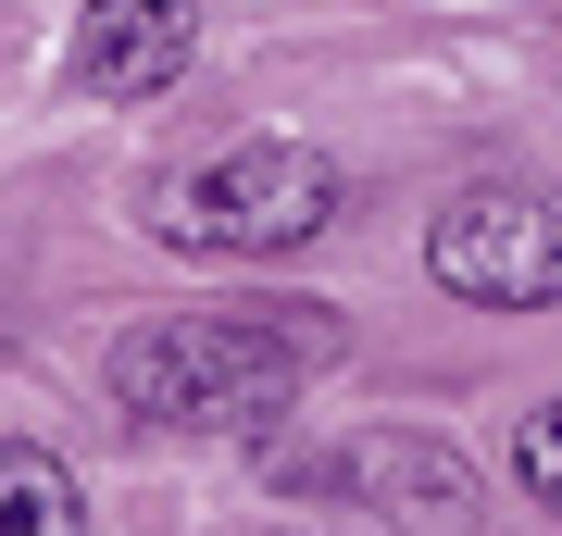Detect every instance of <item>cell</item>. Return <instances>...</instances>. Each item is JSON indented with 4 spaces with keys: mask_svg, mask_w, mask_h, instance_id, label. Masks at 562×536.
I'll use <instances>...</instances> for the list:
<instances>
[{
    "mask_svg": "<svg viewBox=\"0 0 562 536\" xmlns=\"http://www.w3.org/2000/svg\"><path fill=\"white\" fill-rule=\"evenodd\" d=\"M201 62V0H76V76L101 100H162Z\"/></svg>",
    "mask_w": 562,
    "mask_h": 536,
    "instance_id": "obj_5",
    "label": "cell"
},
{
    "mask_svg": "<svg viewBox=\"0 0 562 536\" xmlns=\"http://www.w3.org/2000/svg\"><path fill=\"white\" fill-rule=\"evenodd\" d=\"M350 324L325 299H225V312H150L113 338V399L162 437H250L301 399Z\"/></svg>",
    "mask_w": 562,
    "mask_h": 536,
    "instance_id": "obj_1",
    "label": "cell"
},
{
    "mask_svg": "<svg viewBox=\"0 0 562 536\" xmlns=\"http://www.w3.org/2000/svg\"><path fill=\"white\" fill-rule=\"evenodd\" d=\"M513 487L538 499V512L562 524V399H538V412L513 424Z\"/></svg>",
    "mask_w": 562,
    "mask_h": 536,
    "instance_id": "obj_7",
    "label": "cell"
},
{
    "mask_svg": "<svg viewBox=\"0 0 562 536\" xmlns=\"http://www.w3.org/2000/svg\"><path fill=\"white\" fill-rule=\"evenodd\" d=\"M0 536H88V499L38 437H0Z\"/></svg>",
    "mask_w": 562,
    "mask_h": 536,
    "instance_id": "obj_6",
    "label": "cell"
},
{
    "mask_svg": "<svg viewBox=\"0 0 562 536\" xmlns=\"http://www.w3.org/2000/svg\"><path fill=\"white\" fill-rule=\"evenodd\" d=\"M425 275L475 312H550L562 299V187L513 175V187H462L425 225Z\"/></svg>",
    "mask_w": 562,
    "mask_h": 536,
    "instance_id": "obj_3",
    "label": "cell"
},
{
    "mask_svg": "<svg viewBox=\"0 0 562 536\" xmlns=\"http://www.w3.org/2000/svg\"><path fill=\"white\" fill-rule=\"evenodd\" d=\"M338 162L301 150V138H238L213 162H188V175H162L150 225L176 250H225V262H276V250H313L325 225H338Z\"/></svg>",
    "mask_w": 562,
    "mask_h": 536,
    "instance_id": "obj_2",
    "label": "cell"
},
{
    "mask_svg": "<svg viewBox=\"0 0 562 536\" xmlns=\"http://www.w3.org/2000/svg\"><path fill=\"white\" fill-rule=\"evenodd\" d=\"M262 475L288 499H350V512L387 524H462L475 512V475L438 437H338V449H262Z\"/></svg>",
    "mask_w": 562,
    "mask_h": 536,
    "instance_id": "obj_4",
    "label": "cell"
}]
</instances>
